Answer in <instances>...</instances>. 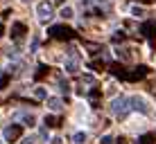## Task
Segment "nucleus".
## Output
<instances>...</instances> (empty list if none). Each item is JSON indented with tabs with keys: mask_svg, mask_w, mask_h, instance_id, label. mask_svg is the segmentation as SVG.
<instances>
[{
	"mask_svg": "<svg viewBox=\"0 0 156 144\" xmlns=\"http://www.w3.org/2000/svg\"><path fill=\"white\" fill-rule=\"evenodd\" d=\"M36 14H39V18L45 23V20L52 18V5L50 2H39L36 5Z\"/></svg>",
	"mask_w": 156,
	"mask_h": 144,
	"instance_id": "obj_5",
	"label": "nucleus"
},
{
	"mask_svg": "<svg viewBox=\"0 0 156 144\" xmlns=\"http://www.w3.org/2000/svg\"><path fill=\"white\" fill-rule=\"evenodd\" d=\"M25 34H27V27H25V23H14V25H12V39L16 41V43H20Z\"/></svg>",
	"mask_w": 156,
	"mask_h": 144,
	"instance_id": "obj_6",
	"label": "nucleus"
},
{
	"mask_svg": "<svg viewBox=\"0 0 156 144\" xmlns=\"http://www.w3.org/2000/svg\"><path fill=\"white\" fill-rule=\"evenodd\" d=\"M147 72H149V68H145V65H138L136 70H133L131 74H127V79H143V77H147Z\"/></svg>",
	"mask_w": 156,
	"mask_h": 144,
	"instance_id": "obj_9",
	"label": "nucleus"
},
{
	"mask_svg": "<svg viewBox=\"0 0 156 144\" xmlns=\"http://www.w3.org/2000/svg\"><path fill=\"white\" fill-rule=\"evenodd\" d=\"M23 144H36V137H34V135L25 137V140H23Z\"/></svg>",
	"mask_w": 156,
	"mask_h": 144,
	"instance_id": "obj_20",
	"label": "nucleus"
},
{
	"mask_svg": "<svg viewBox=\"0 0 156 144\" xmlns=\"http://www.w3.org/2000/svg\"><path fill=\"white\" fill-rule=\"evenodd\" d=\"M131 14L136 16V18H143V16H145V9L138 7V5H133V7H131Z\"/></svg>",
	"mask_w": 156,
	"mask_h": 144,
	"instance_id": "obj_12",
	"label": "nucleus"
},
{
	"mask_svg": "<svg viewBox=\"0 0 156 144\" xmlns=\"http://www.w3.org/2000/svg\"><path fill=\"white\" fill-rule=\"evenodd\" d=\"M45 126H59V119H57V117H52V115H48L45 117Z\"/></svg>",
	"mask_w": 156,
	"mask_h": 144,
	"instance_id": "obj_15",
	"label": "nucleus"
},
{
	"mask_svg": "<svg viewBox=\"0 0 156 144\" xmlns=\"http://www.w3.org/2000/svg\"><path fill=\"white\" fill-rule=\"evenodd\" d=\"M59 88H61V92H70V83H68V81H63V79H61V81H59Z\"/></svg>",
	"mask_w": 156,
	"mask_h": 144,
	"instance_id": "obj_16",
	"label": "nucleus"
},
{
	"mask_svg": "<svg viewBox=\"0 0 156 144\" xmlns=\"http://www.w3.org/2000/svg\"><path fill=\"white\" fill-rule=\"evenodd\" d=\"M45 99H48V108L55 110V113H59V110L63 108V101L59 99V97H45Z\"/></svg>",
	"mask_w": 156,
	"mask_h": 144,
	"instance_id": "obj_10",
	"label": "nucleus"
},
{
	"mask_svg": "<svg viewBox=\"0 0 156 144\" xmlns=\"http://www.w3.org/2000/svg\"><path fill=\"white\" fill-rule=\"evenodd\" d=\"M98 99H100V90H98V88H93V90H90V104L98 106Z\"/></svg>",
	"mask_w": 156,
	"mask_h": 144,
	"instance_id": "obj_13",
	"label": "nucleus"
},
{
	"mask_svg": "<svg viewBox=\"0 0 156 144\" xmlns=\"http://www.w3.org/2000/svg\"><path fill=\"white\" fill-rule=\"evenodd\" d=\"M138 144H154V137L152 135H143L140 140H138Z\"/></svg>",
	"mask_w": 156,
	"mask_h": 144,
	"instance_id": "obj_18",
	"label": "nucleus"
},
{
	"mask_svg": "<svg viewBox=\"0 0 156 144\" xmlns=\"http://www.w3.org/2000/svg\"><path fill=\"white\" fill-rule=\"evenodd\" d=\"M140 34H145L147 39H154L156 36V20H147V23L140 27Z\"/></svg>",
	"mask_w": 156,
	"mask_h": 144,
	"instance_id": "obj_8",
	"label": "nucleus"
},
{
	"mask_svg": "<svg viewBox=\"0 0 156 144\" xmlns=\"http://www.w3.org/2000/svg\"><path fill=\"white\" fill-rule=\"evenodd\" d=\"M129 110H140V113H147V101L143 97H131L129 99Z\"/></svg>",
	"mask_w": 156,
	"mask_h": 144,
	"instance_id": "obj_7",
	"label": "nucleus"
},
{
	"mask_svg": "<svg viewBox=\"0 0 156 144\" xmlns=\"http://www.w3.org/2000/svg\"><path fill=\"white\" fill-rule=\"evenodd\" d=\"M113 41H115V43H122V41H125V32H115Z\"/></svg>",
	"mask_w": 156,
	"mask_h": 144,
	"instance_id": "obj_19",
	"label": "nucleus"
},
{
	"mask_svg": "<svg viewBox=\"0 0 156 144\" xmlns=\"http://www.w3.org/2000/svg\"><path fill=\"white\" fill-rule=\"evenodd\" d=\"M77 70H79V54H77L75 47H70V50H68V59H66V72L75 74Z\"/></svg>",
	"mask_w": 156,
	"mask_h": 144,
	"instance_id": "obj_3",
	"label": "nucleus"
},
{
	"mask_svg": "<svg viewBox=\"0 0 156 144\" xmlns=\"http://www.w3.org/2000/svg\"><path fill=\"white\" fill-rule=\"evenodd\" d=\"M55 2H57V5H61V2H63V0H55Z\"/></svg>",
	"mask_w": 156,
	"mask_h": 144,
	"instance_id": "obj_23",
	"label": "nucleus"
},
{
	"mask_svg": "<svg viewBox=\"0 0 156 144\" xmlns=\"http://www.w3.org/2000/svg\"><path fill=\"white\" fill-rule=\"evenodd\" d=\"M100 142H102V144H111V142H113V137H111V135H104Z\"/></svg>",
	"mask_w": 156,
	"mask_h": 144,
	"instance_id": "obj_21",
	"label": "nucleus"
},
{
	"mask_svg": "<svg viewBox=\"0 0 156 144\" xmlns=\"http://www.w3.org/2000/svg\"><path fill=\"white\" fill-rule=\"evenodd\" d=\"M111 110H113V115L115 117H125L127 113H129V99L127 97H118V99H113V106H111Z\"/></svg>",
	"mask_w": 156,
	"mask_h": 144,
	"instance_id": "obj_2",
	"label": "nucleus"
},
{
	"mask_svg": "<svg viewBox=\"0 0 156 144\" xmlns=\"http://www.w3.org/2000/svg\"><path fill=\"white\" fill-rule=\"evenodd\" d=\"M73 142H75V144H84V142H86V133H82V131L75 133V135H73Z\"/></svg>",
	"mask_w": 156,
	"mask_h": 144,
	"instance_id": "obj_11",
	"label": "nucleus"
},
{
	"mask_svg": "<svg viewBox=\"0 0 156 144\" xmlns=\"http://www.w3.org/2000/svg\"><path fill=\"white\" fill-rule=\"evenodd\" d=\"M34 95H36V99H45V97H48L45 88H36V90H34Z\"/></svg>",
	"mask_w": 156,
	"mask_h": 144,
	"instance_id": "obj_17",
	"label": "nucleus"
},
{
	"mask_svg": "<svg viewBox=\"0 0 156 144\" xmlns=\"http://www.w3.org/2000/svg\"><path fill=\"white\" fill-rule=\"evenodd\" d=\"M48 34H50L52 39H57V41H68V39H73L75 32L70 27H66V25H55V27L48 29Z\"/></svg>",
	"mask_w": 156,
	"mask_h": 144,
	"instance_id": "obj_1",
	"label": "nucleus"
},
{
	"mask_svg": "<svg viewBox=\"0 0 156 144\" xmlns=\"http://www.w3.org/2000/svg\"><path fill=\"white\" fill-rule=\"evenodd\" d=\"M61 18H63V20L73 18V7H63V9H61Z\"/></svg>",
	"mask_w": 156,
	"mask_h": 144,
	"instance_id": "obj_14",
	"label": "nucleus"
},
{
	"mask_svg": "<svg viewBox=\"0 0 156 144\" xmlns=\"http://www.w3.org/2000/svg\"><path fill=\"white\" fill-rule=\"evenodd\" d=\"M20 133H23V129H20V124H12V126H7L5 129V142H16L20 137Z\"/></svg>",
	"mask_w": 156,
	"mask_h": 144,
	"instance_id": "obj_4",
	"label": "nucleus"
},
{
	"mask_svg": "<svg viewBox=\"0 0 156 144\" xmlns=\"http://www.w3.org/2000/svg\"><path fill=\"white\" fill-rule=\"evenodd\" d=\"M2 32H5V29H2V25H0V36H2Z\"/></svg>",
	"mask_w": 156,
	"mask_h": 144,
	"instance_id": "obj_22",
	"label": "nucleus"
}]
</instances>
